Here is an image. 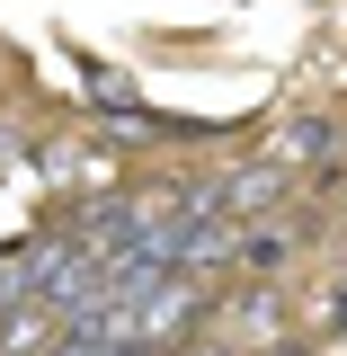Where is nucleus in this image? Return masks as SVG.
<instances>
[{"label":"nucleus","instance_id":"1","mask_svg":"<svg viewBox=\"0 0 347 356\" xmlns=\"http://www.w3.org/2000/svg\"><path fill=\"white\" fill-rule=\"evenodd\" d=\"M294 196V170L285 161H250V170L223 178V214L232 222H267V205H285Z\"/></svg>","mask_w":347,"mask_h":356},{"label":"nucleus","instance_id":"2","mask_svg":"<svg viewBox=\"0 0 347 356\" xmlns=\"http://www.w3.org/2000/svg\"><path fill=\"white\" fill-rule=\"evenodd\" d=\"M294 259H303V222H241V276L250 285H276Z\"/></svg>","mask_w":347,"mask_h":356},{"label":"nucleus","instance_id":"3","mask_svg":"<svg viewBox=\"0 0 347 356\" xmlns=\"http://www.w3.org/2000/svg\"><path fill=\"white\" fill-rule=\"evenodd\" d=\"M339 152V125L330 116H294V125H276V143H267V161H285V170H321Z\"/></svg>","mask_w":347,"mask_h":356},{"label":"nucleus","instance_id":"4","mask_svg":"<svg viewBox=\"0 0 347 356\" xmlns=\"http://www.w3.org/2000/svg\"><path fill=\"white\" fill-rule=\"evenodd\" d=\"M241 330H250V339L276 330V285H250V294H241Z\"/></svg>","mask_w":347,"mask_h":356}]
</instances>
